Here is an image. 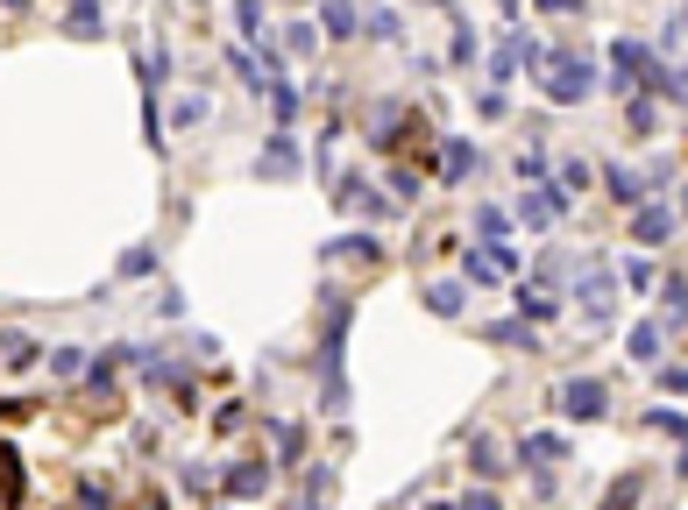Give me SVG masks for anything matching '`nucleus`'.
I'll return each instance as SVG.
<instances>
[{"label": "nucleus", "instance_id": "nucleus-1", "mask_svg": "<svg viewBox=\"0 0 688 510\" xmlns=\"http://www.w3.org/2000/svg\"><path fill=\"white\" fill-rule=\"evenodd\" d=\"M540 85H547V100H554V107H575V100H589V93H596V64L561 50V57H547V64H540Z\"/></svg>", "mask_w": 688, "mask_h": 510}, {"label": "nucleus", "instance_id": "nucleus-2", "mask_svg": "<svg viewBox=\"0 0 688 510\" xmlns=\"http://www.w3.org/2000/svg\"><path fill=\"white\" fill-rule=\"evenodd\" d=\"M575 312L589 326H603L610 312H618V277H610L603 263H575Z\"/></svg>", "mask_w": 688, "mask_h": 510}, {"label": "nucleus", "instance_id": "nucleus-3", "mask_svg": "<svg viewBox=\"0 0 688 510\" xmlns=\"http://www.w3.org/2000/svg\"><path fill=\"white\" fill-rule=\"evenodd\" d=\"M653 50L646 43H632V36H618V43H610V78H618L625 85V93H646V85H653Z\"/></svg>", "mask_w": 688, "mask_h": 510}, {"label": "nucleus", "instance_id": "nucleus-4", "mask_svg": "<svg viewBox=\"0 0 688 510\" xmlns=\"http://www.w3.org/2000/svg\"><path fill=\"white\" fill-rule=\"evenodd\" d=\"M334 206H341V213H369V220H391V213H398L369 178H341V185H334Z\"/></svg>", "mask_w": 688, "mask_h": 510}, {"label": "nucleus", "instance_id": "nucleus-5", "mask_svg": "<svg viewBox=\"0 0 688 510\" xmlns=\"http://www.w3.org/2000/svg\"><path fill=\"white\" fill-rule=\"evenodd\" d=\"M561 411H568V418H582V425H589V418H603V411H610V390H603V383H596V376H575V383H568V390H561Z\"/></svg>", "mask_w": 688, "mask_h": 510}, {"label": "nucleus", "instance_id": "nucleus-6", "mask_svg": "<svg viewBox=\"0 0 688 510\" xmlns=\"http://www.w3.org/2000/svg\"><path fill=\"white\" fill-rule=\"evenodd\" d=\"M220 489H227V496H242V503H256V496L270 489V461H256V454H249V461H227Z\"/></svg>", "mask_w": 688, "mask_h": 510}, {"label": "nucleus", "instance_id": "nucleus-7", "mask_svg": "<svg viewBox=\"0 0 688 510\" xmlns=\"http://www.w3.org/2000/svg\"><path fill=\"white\" fill-rule=\"evenodd\" d=\"M561 213H568V192H561V185H540V192L518 199V220H525V227H554Z\"/></svg>", "mask_w": 688, "mask_h": 510}, {"label": "nucleus", "instance_id": "nucleus-8", "mask_svg": "<svg viewBox=\"0 0 688 510\" xmlns=\"http://www.w3.org/2000/svg\"><path fill=\"white\" fill-rule=\"evenodd\" d=\"M256 178H298V142H291L284 128H277V135H270V149L256 156Z\"/></svg>", "mask_w": 688, "mask_h": 510}, {"label": "nucleus", "instance_id": "nucleus-9", "mask_svg": "<svg viewBox=\"0 0 688 510\" xmlns=\"http://www.w3.org/2000/svg\"><path fill=\"white\" fill-rule=\"evenodd\" d=\"M327 496H334V468L320 461V468H305V475H298V496H291L284 510H327Z\"/></svg>", "mask_w": 688, "mask_h": 510}, {"label": "nucleus", "instance_id": "nucleus-10", "mask_svg": "<svg viewBox=\"0 0 688 510\" xmlns=\"http://www.w3.org/2000/svg\"><path fill=\"white\" fill-rule=\"evenodd\" d=\"M476 170V142H462V135H440V185H462Z\"/></svg>", "mask_w": 688, "mask_h": 510}, {"label": "nucleus", "instance_id": "nucleus-11", "mask_svg": "<svg viewBox=\"0 0 688 510\" xmlns=\"http://www.w3.org/2000/svg\"><path fill=\"white\" fill-rule=\"evenodd\" d=\"M29 503V475H22V454L0 447V510H22Z\"/></svg>", "mask_w": 688, "mask_h": 510}, {"label": "nucleus", "instance_id": "nucleus-12", "mask_svg": "<svg viewBox=\"0 0 688 510\" xmlns=\"http://www.w3.org/2000/svg\"><path fill=\"white\" fill-rule=\"evenodd\" d=\"M561 454H568V440H561V433H532V440H518V461H525V468H540V475H547Z\"/></svg>", "mask_w": 688, "mask_h": 510}, {"label": "nucleus", "instance_id": "nucleus-13", "mask_svg": "<svg viewBox=\"0 0 688 510\" xmlns=\"http://www.w3.org/2000/svg\"><path fill=\"white\" fill-rule=\"evenodd\" d=\"M518 319H525V326H554V319H561V305H554L540 284H518Z\"/></svg>", "mask_w": 688, "mask_h": 510}, {"label": "nucleus", "instance_id": "nucleus-14", "mask_svg": "<svg viewBox=\"0 0 688 510\" xmlns=\"http://www.w3.org/2000/svg\"><path fill=\"white\" fill-rule=\"evenodd\" d=\"M327 255H334V263H384V241H376V234H341Z\"/></svg>", "mask_w": 688, "mask_h": 510}, {"label": "nucleus", "instance_id": "nucleus-15", "mask_svg": "<svg viewBox=\"0 0 688 510\" xmlns=\"http://www.w3.org/2000/svg\"><path fill=\"white\" fill-rule=\"evenodd\" d=\"M270 447H277V461H305V425L298 418H270Z\"/></svg>", "mask_w": 688, "mask_h": 510}, {"label": "nucleus", "instance_id": "nucleus-16", "mask_svg": "<svg viewBox=\"0 0 688 510\" xmlns=\"http://www.w3.org/2000/svg\"><path fill=\"white\" fill-rule=\"evenodd\" d=\"M603 185H610V199H625V206L646 199V178H639V170H625V163H603Z\"/></svg>", "mask_w": 688, "mask_h": 510}, {"label": "nucleus", "instance_id": "nucleus-17", "mask_svg": "<svg viewBox=\"0 0 688 510\" xmlns=\"http://www.w3.org/2000/svg\"><path fill=\"white\" fill-rule=\"evenodd\" d=\"M632 234H639V241H667V234H674V206H639V213H632Z\"/></svg>", "mask_w": 688, "mask_h": 510}, {"label": "nucleus", "instance_id": "nucleus-18", "mask_svg": "<svg viewBox=\"0 0 688 510\" xmlns=\"http://www.w3.org/2000/svg\"><path fill=\"white\" fill-rule=\"evenodd\" d=\"M462 270H469L476 284H497V277H504V263H497V248H490V241H483V248H462Z\"/></svg>", "mask_w": 688, "mask_h": 510}, {"label": "nucleus", "instance_id": "nucleus-19", "mask_svg": "<svg viewBox=\"0 0 688 510\" xmlns=\"http://www.w3.org/2000/svg\"><path fill=\"white\" fill-rule=\"evenodd\" d=\"M298 100H305V93H298L291 78H270V114H277V128H291V121H298Z\"/></svg>", "mask_w": 688, "mask_h": 510}, {"label": "nucleus", "instance_id": "nucleus-20", "mask_svg": "<svg viewBox=\"0 0 688 510\" xmlns=\"http://www.w3.org/2000/svg\"><path fill=\"white\" fill-rule=\"evenodd\" d=\"M469 305V291L462 284H426V312H440V319H454V312H462Z\"/></svg>", "mask_w": 688, "mask_h": 510}, {"label": "nucleus", "instance_id": "nucleus-21", "mask_svg": "<svg viewBox=\"0 0 688 510\" xmlns=\"http://www.w3.org/2000/svg\"><path fill=\"white\" fill-rule=\"evenodd\" d=\"M384 185H391V206L405 213V206L419 199V170H405V163H391V178H384Z\"/></svg>", "mask_w": 688, "mask_h": 510}, {"label": "nucleus", "instance_id": "nucleus-22", "mask_svg": "<svg viewBox=\"0 0 688 510\" xmlns=\"http://www.w3.org/2000/svg\"><path fill=\"white\" fill-rule=\"evenodd\" d=\"M639 425H646V433H667V440H681V447H688V418H681V411H646Z\"/></svg>", "mask_w": 688, "mask_h": 510}, {"label": "nucleus", "instance_id": "nucleus-23", "mask_svg": "<svg viewBox=\"0 0 688 510\" xmlns=\"http://www.w3.org/2000/svg\"><path fill=\"white\" fill-rule=\"evenodd\" d=\"M625 355H632V362H653V355H660V326H646V319H639V326H632V340H625Z\"/></svg>", "mask_w": 688, "mask_h": 510}, {"label": "nucleus", "instance_id": "nucleus-24", "mask_svg": "<svg viewBox=\"0 0 688 510\" xmlns=\"http://www.w3.org/2000/svg\"><path fill=\"white\" fill-rule=\"evenodd\" d=\"M639 496H646V475H625L618 489L603 496V510H639Z\"/></svg>", "mask_w": 688, "mask_h": 510}, {"label": "nucleus", "instance_id": "nucleus-25", "mask_svg": "<svg viewBox=\"0 0 688 510\" xmlns=\"http://www.w3.org/2000/svg\"><path fill=\"white\" fill-rule=\"evenodd\" d=\"M242 425H249V404H242V397L213 411V433H220V440H235V433H242Z\"/></svg>", "mask_w": 688, "mask_h": 510}, {"label": "nucleus", "instance_id": "nucleus-26", "mask_svg": "<svg viewBox=\"0 0 688 510\" xmlns=\"http://www.w3.org/2000/svg\"><path fill=\"white\" fill-rule=\"evenodd\" d=\"M660 298H667V326H681V319H688V284H681V277H667V284H660Z\"/></svg>", "mask_w": 688, "mask_h": 510}, {"label": "nucleus", "instance_id": "nucleus-27", "mask_svg": "<svg viewBox=\"0 0 688 510\" xmlns=\"http://www.w3.org/2000/svg\"><path fill=\"white\" fill-rule=\"evenodd\" d=\"M79 510H114V489H107L100 475H86V482H79Z\"/></svg>", "mask_w": 688, "mask_h": 510}, {"label": "nucleus", "instance_id": "nucleus-28", "mask_svg": "<svg viewBox=\"0 0 688 510\" xmlns=\"http://www.w3.org/2000/svg\"><path fill=\"white\" fill-rule=\"evenodd\" d=\"M490 340H511V348H532V340H540V333H532L525 319H497V326H490Z\"/></svg>", "mask_w": 688, "mask_h": 510}, {"label": "nucleus", "instance_id": "nucleus-29", "mask_svg": "<svg viewBox=\"0 0 688 510\" xmlns=\"http://www.w3.org/2000/svg\"><path fill=\"white\" fill-rule=\"evenodd\" d=\"M618 284H632V291H653V263H646V255H625V270H618Z\"/></svg>", "mask_w": 688, "mask_h": 510}, {"label": "nucleus", "instance_id": "nucleus-30", "mask_svg": "<svg viewBox=\"0 0 688 510\" xmlns=\"http://www.w3.org/2000/svg\"><path fill=\"white\" fill-rule=\"evenodd\" d=\"M320 22H327V36H355V29H362L355 8H320Z\"/></svg>", "mask_w": 688, "mask_h": 510}, {"label": "nucleus", "instance_id": "nucleus-31", "mask_svg": "<svg viewBox=\"0 0 688 510\" xmlns=\"http://www.w3.org/2000/svg\"><path fill=\"white\" fill-rule=\"evenodd\" d=\"M100 22H107L100 8H71V15H64V29H71V36H100Z\"/></svg>", "mask_w": 688, "mask_h": 510}, {"label": "nucleus", "instance_id": "nucleus-32", "mask_svg": "<svg viewBox=\"0 0 688 510\" xmlns=\"http://www.w3.org/2000/svg\"><path fill=\"white\" fill-rule=\"evenodd\" d=\"M149 270H157V248H128L121 255V277H149Z\"/></svg>", "mask_w": 688, "mask_h": 510}, {"label": "nucleus", "instance_id": "nucleus-33", "mask_svg": "<svg viewBox=\"0 0 688 510\" xmlns=\"http://www.w3.org/2000/svg\"><path fill=\"white\" fill-rule=\"evenodd\" d=\"M0 355H8V362H36V340L29 333H0Z\"/></svg>", "mask_w": 688, "mask_h": 510}, {"label": "nucleus", "instance_id": "nucleus-34", "mask_svg": "<svg viewBox=\"0 0 688 510\" xmlns=\"http://www.w3.org/2000/svg\"><path fill=\"white\" fill-rule=\"evenodd\" d=\"M589 185V163L582 156H561V192H582Z\"/></svg>", "mask_w": 688, "mask_h": 510}, {"label": "nucleus", "instance_id": "nucleus-35", "mask_svg": "<svg viewBox=\"0 0 688 510\" xmlns=\"http://www.w3.org/2000/svg\"><path fill=\"white\" fill-rule=\"evenodd\" d=\"M79 369H86L79 348H57V355H50V376H79Z\"/></svg>", "mask_w": 688, "mask_h": 510}, {"label": "nucleus", "instance_id": "nucleus-36", "mask_svg": "<svg viewBox=\"0 0 688 510\" xmlns=\"http://www.w3.org/2000/svg\"><path fill=\"white\" fill-rule=\"evenodd\" d=\"M476 234H483V241H504V213L483 206V213H476Z\"/></svg>", "mask_w": 688, "mask_h": 510}, {"label": "nucleus", "instance_id": "nucleus-37", "mask_svg": "<svg viewBox=\"0 0 688 510\" xmlns=\"http://www.w3.org/2000/svg\"><path fill=\"white\" fill-rule=\"evenodd\" d=\"M469 461H476L483 475H497V440H469Z\"/></svg>", "mask_w": 688, "mask_h": 510}, {"label": "nucleus", "instance_id": "nucleus-38", "mask_svg": "<svg viewBox=\"0 0 688 510\" xmlns=\"http://www.w3.org/2000/svg\"><path fill=\"white\" fill-rule=\"evenodd\" d=\"M518 178H547V156L540 149H518Z\"/></svg>", "mask_w": 688, "mask_h": 510}, {"label": "nucleus", "instance_id": "nucleus-39", "mask_svg": "<svg viewBox=\"0 0 688 510\" xmlns=\"http://www.w3.org/2000/svg\"><path fill=\"white\" fill-rule=\"evenodd\" d=\"M469 57H476V29L462 22V29H454V64H469Z\"/></svg>", "mask_w": 688, "mask_h": 510}, {"label": "nucleus", "instance_id": "nucleus-40", "mask_svg": "<svg viewBox=\"0 0 688 510\" xmlns=\"http://www.w3.org/2000/svg\"><path fill=\"white\" fill-rule=\"evenodd\" d=\"M653 121H660V114H653V100H646V93H639V100H632V128H639V135H646V128H653Z\"/></svg>", "mask_w": 688, "mask_h": 510}, {"label": "nucleus", "instance_id": "nucleus-41", "mask_svg": "<svg viewBox=\"0 0 688 510\" xmlns=\"http://www.w3.org/2000/svg\"><path fill=\"white\" fill-rule=\"evenodd\" d=\"M660 390L667 397H688V369H660Z\"/></svg>", "mask_w": 688, "mask_h": 510}, {"label": "nucleus", "instance_id": "nucleus-42", "mask_svg": "<svg viewBox=\"0 0 688 510\" xmlns=\"http://www.w3.org/2000/svg\"><path fill=\"white\" fill-rule=\"evenodd\" d=\"M454 510H497V496H490V489H469V496L454 503Z\"/></svg>", "mask_w": 688, "mask_h": 510}, {"label": "nucleus", "instance_id": "nucleus-43", "mask_svg": "<svg viewBox=\"0 0 688 510\" xmlns=\"http://www.w3.org/2000/svg\"><path fill=\"white\" fill-rule=\"evenodd\" d=\"M142 510H171V503H164V496H149V503H142Z\"/></svg>", "mask_w": 688, "mask_h": 510}, {"label": "nucleus", "instance_id": "nucleus-44", "mask_svg": "<svg viewBox=\"0 0 688 510\" xmlns=\"http://www.w3.org/2000/svg\"><path fill=\"white\" fill-rule=\"evenodd\" d=\"M681 475H688V447H681Z\"/></svg>", "mask_w": 688, "mask_h": 510}, {"label": "nucleus", "instance_id": "nucleus-45", "mask_svg": "<svg viewBox=\"0 0 688 510\" xmlns=\"http://www.w3.org/2000/svg\"><path fill=\"white\" fill-rule=\"evenodd\" d=\"M433 510H454V503H433Z\"/></svg>", "mask_w": 688, "mask_h": 510}]
</instances>
